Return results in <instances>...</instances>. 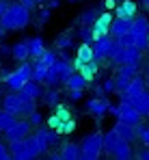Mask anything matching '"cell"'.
<instances>
[{
    "instance_id": "cell-1",
    "label": "cell",
    "mask_w": 149,
    "mask_h": 160,
    "mask_svg": "<svg viewBox=\"0 0 149 160\" xmlns=\"http://www.w3.org/2000/svg\"><path fill=\"white\" fill-rule=\"evenodd\" d=\"M30 24V11L20 2H13L7 7V11L0 18V26L4 30H24Z\"/></svg>"
},
{
    "instance_id": "cell-2",
    "label": "cell",
    "mask_w": 149,
    "mask_h": 160,
    "mask_svg": "<svg viewBox=\"0 0 149 160\" xmlns=\"http://www.w3.org/2000/svg\"><path fill=\"white\" fill-rule=\"evenodd\" d=\"M102 138H104V152L110 154L115 160H130V158H134V152H132L130 141H125L123 136H119L115 130H108L106 134H102Z\"/></svg>"
},
{
    "instance_id": "cell-3",
    "label": "cell",
    "mask_w": 149,
    "mask_h": 160,
    "mask_svg": "<svg viewBox=\"0 0 149 160\" xmlns=\"http://www.w3.org/2000/svg\"><path fill=\"white\" fill-rule=\"evenodd\" d=\"M48 128L56 130L58 134H72L76 130V119L72 117V110L63 106L61 102L52 106V115L48 117Z\"/></svg>"
},
{
    "instance_id": "cell-4",
    "label": "cell",
    "mask_w": 149,
    "mask_h": 160,
    "mask_svg": "<svg viewBox=\"0 0 149 160\" xmlns=\"http://www.w3.org/2000/svg\"><path fill=\"white\" fill-rule=\"evenodd\" d=\"M35 102H37V100L28 98V95L20 93V91H11V93H7V95L2 98V108L9 110V112L15 115V117H22V115H30V112L37 108Z\"/></svg>"
},
{
    "instance_id": "cell-5",
    "label": "cell",
    "mask_w": 149,
    "mask_h": 160,
    "mask_svg": "<svg viewBox=\"0 0 149 160\" xmlns=\"http://www.w3.org/2000/svg\"><path fill=\"white\" fill-rule=\"evenodd\" d=\"M149 20L145 15H134L132 18V26H130V37H132V46L138 48L141 52L149 48Z\"/></svg>"
},
{
    "instance_id": "cell-6",
    "label": "cell",
    "mask_w": 149,
    "mask_h": 160,
    "mask_svg": "<svg viewBox=\"0 0 149 160\" xmlns=\"http://www.w3.org/2000/svg\"><path fill=\"white\" fill-rule=\"evenodd\" d=\"M78 147H80V160H97L99 156H102V152H104V138H102V132L87 134Z\"/></svg>"
},
{
    "instance_id": "cell-7",
    "label": "cell",
    "mask_w": 149,
    "mask_h": 160,
    "mask_svg": "<svg viewBox=\"0 0 149 160\" xmlns=\"http://www.w3.org/2000/svg\"><path fill=\"white\" fill-rule=\"evenodd\" d=\"M32 132V126H30V121L28 119H15L7 130H4V138H7V143H11V141H17V138H24L28 134Z\"/></svg>"
},
{
    "instance_id": "cell-8",
    "label": "cell",
    "mask_w": 149,
    "mask_h": 160,
    "mask_svg": "<svg viewBox=\"0 0 149 160\" xmlns=\"http://www.w3.org/2000/svg\"><path fill=\"white\" fill-rule=\"evenodd\" d=\"M117 119L123 121V123H130V126H138L141 119H143V115L132 106L130 102H119L117 104Z\"/></svg>"
},
{
    "instance_id": "cell-9",
    "label": "cell",
    "mask_w": 149,
    "mask_h": 160,
    "mask_svg": "<svg viewBox=\"0 0 149 160\" xmlns=\"http://www.w3.org/2000/svg\"><path fill=\"white\" fill-rule=\"evenodd\" d=\"M108 106H110V100L108 98H93V100H89L87 102V112L89 115H93L95 119H104L106 115H108Z\"/></svg>"
},
{
    "instance_id": "cell-10",
    "label": "cell",
    "mask_w": 149,
    "mask_h": 160,
    "mask_svg": "<svg viewBox=\"0 0 149 160\" xmlns=\"http://www.w3.org/2000/svg\"><path fill=\"white\" fill-rule=\"evenodd\" d=\"M110 22H112V15L106 11V13H99L97 18H95V22L91 24V35H93V41L99 39V37H104V35H108V30H110Z\"/></svg>"
},
{
    "instance_id": "cell-11",
    "label": "cell",
    "mask_w": 149,
    "mask_h": 160,
    "mask_svg": "<svg viewBox=\"0 0 149 160\" xmlns=\"http://www.w3.org/2000/svg\"><path fill=\"white\" fill-rule=\"evenodd\" d=\"M91 46H93V58L104 61V58H108V54L112 50V39H110V35H104V37L95 39Z\"/></svg>"
},
{
    "instance_id": "cell-12",
    "label": "cell",
    "mask_w": 149,
    "mask_h": 160,
    "mask_svg": "<svg viewBox=\"0 0 149 160\" xmlns=\"http://www.w3.org/2000/svg\"><path fill=\"white\" fill-rule=\"evenodd\" d=\"M127 102L132 104V106L136 108L141 115H143V119L149 117V91L147 89H143L141 93H134V95H130L127 98Z\"/></svg>"
},
{
    "instance_id": "cell-13",
    "label": "cell",
    "mask_w": 149,
    "mask_h": 160,
    "mask_svg": "<svg viewBox=\"0 0 149 160\" xmlns=\"http://www.w3.org/2000/svg\"><path fill=\"white\" fill-rule=\"evenodd\" d=\"M89 61H93V46L89 43V41H82L80 46H78V50H76V58H74V69H78L80 65H84V63H89Z\"/></svg>"
},
{
    "instance_id": "cell-14",
    "label": "cell",
    "mask_w": 149,
    "mask_h": 160,
    "mask_svg": "<svg viewBox=\"0 0 149 160\" xmlns=\"http://www.w3.org/2000/svg\"><path fill=\"white\" fill-rule=\"evenodd\" d=\"M115 13H117V18L132 20V18L138 13V4H136L134 0H123V2H119V4L115 7Z\"/></svg>"
},
{
    "instance_id": "cell-15",
    "label": "cell",
    "mask_w": 149,
    "mask_h": 160,
    "mask_svg": "<svg viewBox=\"0 0 149 160\" xmlns=\"http://www.w3.org/2000/svg\"><path fill=\"white\" fill-rule=\"evenodd\" d=\"M130 26H132V20H125V18H112L108 35H112V37L127 35V32H130Z\"/></svg>"
},
{
    "instance_id": "cell-16",
    "label": "cell",
    "mask_w": 149,
    "mask_h": 160,
    "mask_svg": "<svg viewBox=\"0 0 149 160\" xmlns=\"http://www.w3.org/2000/svg\"><path fill=\"white\" fill-rule=\"evenodd\" d=\"M61 160H80V147L72 143V141H65L61 143Z\"/></svg>"
},
{
    "instance_id": "cell-17",
    "label": "cell",
    "mask_w": 149,
    "mask_h": 160,
    "mask_svg": "<svg viewBox=\"0 0 149 160\" xmlns=\"http://www.w3.org/2000/svg\"><path fill=\"white\" fill-rule=\"evenodd\" d=\"M115 132L119 134V136H123L125 141H136V126H130V123H123V121H119L117 119V123H115V128H112Z\"/></svg>"
},
{
    "instance_id": "cell-18",
    "label": "cell",
    "mask_w": 149,
    "mask_h": 160,
    "mask_svg": "<svg viewBox=\"0 0 149 160\" xmlns=\"http://www.w3.org/2000/svg\"><path fill=\"white\" fill-rule=\"evenodd\" d=\"M20 93H24V95L32 98V100H39V98H41V93H43V89H41V84H39V82H35V80H26L24 84L20 87Z\"/></svg>"
},
{
    "instance_id": "cell-19",
    "label": "cell",
    "mask_w": 149,
    "mask_h": 160,
    "mask_svg": "<svg viewBox=\"0 0 149 160\" xmlns=\"http://www.w3.org/2000/svg\"><path fill=\"white\" fill-rule=\"evenodd\" d=\"M97 69H99V61H95V58H93V61H89V63L80 65L76 72H80V74H82V78L87 80V82H91V80L97 76Z\"/></svg>"
},
{
    "instance_id": "cell-20",
    "label": "cell",
    "mask_w": 149,
    "mask_h": 160,
    "mask_svg": "<svg viewBox=\"0 0 149 160\" xmlns=\"http://www.w3.org/2000/svg\"><path fill=\"white\" fill-rule=\"evenodd\" d=\"M11 56H13L15 61H28V58H30V54H28V43H26V41H15V43L11 46Z\"/></svg>"
},
{
    "instance_id": "cell-21",
    "label": "cell",
    "mask_w": 149,
    "mask_h": 160,
    "mask_svg": "<svg viewBox=\"0 0 149 160\" xmlns=\"http://www.w3.org/2000/svg\"><path fill=\"white\" fill-rule=\"evenodd\" d=\"M26 43H28V54H30V58H37L39 54L46 50L41 37H30V39H26Z\"/></svg>"
},
{
    "instance_id": "cell-22",
    "label": "cell",
    "mask_w": 149,
    "mask_h": 160,
    "mask_svg": "<svg viewBox=\"0 0 149 160\" xmlns=\"http://www.w3.org/2000/svg\"><path fill=\"white\" fill-rule=\"evenodd\" d=\"M123 63L138 65V63H141V50H138V48H134V46H125V50H123Z\"/></svg>"
},
{
    "instance_id": "cell-23",
    "label": "cell",
    "mask_w": 149,
    "mask_h": 160,
    "mask_svg": "<svg viewBox=\"0 0 149 160\" xmlns=\"http://www.w3.org/2000/svg\"><path fill=\"white\" fill-rule=\"evenodd\" d=\"M56 58H58V52H56V48H54V50H43V52L35 58V63H41V65L50 67V65H52Z\"/></svg>"
},
{
    "instance_id": "cell-24",
    "label": "cell",
    "mask_w": 149,
    "mask_h": 160,
    "mask_svg": "<svg viewBox=\"0 0 149 160\" xmlns=\"http://www.w3.org/2000/svg\"><path fill=\"white\" fill-rule=\"evenodd\" d=\"M65 84H67V89H82V91H84V87H87L89 82L82 78V74H80V72H74V74L67 78Z\"/></svg>"
},
{
    "instance_id": "cell-25",
    "label": "cell",
    "mask_w": 149,
    "mask_h": 160,
    "mask_svg": "<svg viewBox=\"0 0 149 160\" xmlns=\"http://www.w3.org/2000/svg\"><path fill=\"white\" fill-rule=\"evenodd\" d=\"M54 43H56V50H69L72 43H74V35L72 32H61Z\"/></svg>"
},
{
    "instance_id": "cell-26",
    "label": "cell",
    "mask_w": 149,
    "mask_h": 160,
    "mask_svg": "<svg viewBox=\"0 0 149 160\" xmlns=\"http://www.w3.org/2000/svg\"><path fill=\"white\" fill-rule=\"evenodd\" d=\"M41 100H43L48 106H56V104L61 102V93H58L54 87H50L48 91H43V93H41Z\"/></svg>"
},
{
    "instance_id": "cell-27",
    "label": "cell",
    "mask_w": 149,
    "mask_h": 160,
    "mask_svg": "<svg viewBox=\"0 0 149 160\" xmlns=\"http://www.w3.org/2000/svg\"><path fill=\"white\" fill-rule=\"evenodd\" d=\"M15 119H17L15 115H11L9 110H4V108H2V110H0V132H4V130H7Z\"/></svg>"
},
{
    "instance_id": "cell-28",
    "label": "cell",
    "mask_w": 149,
    "mask_h": 160,
    "mask_svg": "<svg viewBox=\"0 0 149 160\" xmlns=\"http://www.w3.org/2000/svg\"><path fill=\"white\" fill-rule=\"evenodd\" d=\"M99 13L95 9H87V11H82L80 13V24H87V26H91L93 22H95V18H97Z\"/></svg>"
},
{
    "instance_id": "cell-29",
    "label": "cell",
    "mask_w": 149,
    "mask_h": 160,
    "mask_svg": "<svg viewBox=\"0 0 149 160\" xmlns=\"http://www.w3.org/2000/svg\"><path fill=\"white\" fill-rule=\"evenodd\" d=\"M52 7H48V4H43L41 9H39V15H37V26H43L46 22L50 20V15H52Z\"/></svg>"
},
{
    "instance_id": "cell-30",
    "label": "cell",
    "mask_w": 149,
    "mask_h": 160,
    "mask_svg": "<svg viewBox=\"0 0 149 160\" xmlns=\"http://www.w3.org/2000/svg\"><path fill=\"white\" fill-rule=\"evenodd\" d=\"M136 138L145 145V147H149V126H136Z\"/></svg>"
},
{
    "instance_id": "cell-31",
    "label": "cell",
    "mask_w": 149,
    "mask_h": 160,
    "mask_svg": "<svg viewBox=\"0 0 149 160\" xmlns=\"http://www.w3.org/2000/svg\"><path fill=\"white\" fill-rule=\"evenodd\" d=\"M28 121H30V126L35 128V126H41V123H43V117H41V112H39V110L35 108V110H32V112L28 115Z\"/></svg>"
},
{
    "instance_id": "cell-32",
    "label": "cell",
    "mask_w": 149,
    "mask_h": 160,
    "mask_svg": "<svg viewBox=\"0 0 149 160\" xmlns=\"http://www.w3.org/2000/svg\"><path fill=\"white\" fill-rule=\"evenodd\" d=\"M80 39H82V41H89V43H93V35H91V26L82 24V28H80Z\"/></svg>"
},
{
    "instance_id": "cell-33",
    "label": "cell",
    "mask_w": 149,
    "mask_h": 160,
    "mask_svg": "<svg viewBox=\"0 0 149 160\" xmlns=\"http://www.w3.org/2000/svg\"><path fill=\"white\" fill-rule=\"evenodd\" d=\"M102 89H104L106 95H108V93H115V78H106L102 82Z\"/></svg>"
},
{
    "instance_id": "cell-34",
    "label": "cell",
    "mask_w": 149,
    "mask_h": 160,
    "mask_svg": "<svg viewBox=\"0 0 149 160\" xmlns=\"http://www.w3.org/2000/svg\"><path fill=\"white\" fill-rule=\"evenodd\" d=\"M67 98H69L72 102H80V100H82V89H69Z\"/></svg>"
},
{
    "instance_id": "cell-35",
    "label": "cell",
    "mask_w": 149,
    "mask_h": 160,
    "mask_svg": "<svg viewBox=\"0 0 149 160\" xmlns=\"http://www.w3.org/2000/svg\"><path fill=\"white\" fill-rule=\"evenodd\" d=\"M9 158H11V152H9V147L0 143V160H9Z\"/></svg>"
},
{
    "instance_id": "cell-36",
    "label": "cell",
    "mask_w": 149,
    "mask_h": 160,
    "mask_svg": "<svg viewBox=\"0 0 149 160\" xmlns=\"http://www.w3.org/2000/svg\"><path fill=\"white\" fill-rule=\"evenodd\" d=\"M20 4H22V7H26L28 11L37 9V0H20Z\"/></svg>"
},
{
    "instance_id": "cell-37",
    "label": "cell",
    "mask_w": 149,
    "mask_h": 160,
    "mask_svg": "<svg viewBox=\"0 0 149 160\" xmlns=\"http://www.w3.org/2000/svg\"><path fill=\"white\" fill-rule=\"evenodd\" d=\"M138 160H149V147H145V149H141L138 154H134Z\"/></svg>"
},
{
    "instance_id": "cell-38",
    "label": "cell",
    "mask_w": 149,
    "mask_h": 160,
    "mask_svg": "<svg viewBox=\"0 0 149 160\" xmlns=\"http://www.w3.org/2000/svg\"><path fill=\"white\" fill-rule=\"evenodd\" d=\"M93 95H95V98H102V95H104V89H102V84L93 87Z\"/></svg>"
},
{
    "instance_id": "cell-39",
    "label": "cell",
    "mask_w": 149,
    "mask_h": 160,
    "mask_svg": "<svg viewBox=\"0 0 149 160\" xmlns=\"http://www.w3.org/2000/svg\"><path fill=\"white\" fill-rule=\"evenodd\" d=\"M7 7H9V2H7V0H0V18H2V13L7 11Z\"/></svg>"
},
{
    "instance_id": "cell-40",
    "label": "cell",
    "mask_w": 149,
    "mask_h": 160,
    "mask_svg": "<svg viewBox=\"0 0 149 160\" xmlns=\"http://www.w3.org/2000/svg\"><path fill=\"white\" fill-rule=\"evenodd\" d=\"M0 54H11V48L2 43V46H0Z\"/></svg>"
},
{
    "instance_id": "cell-41",
    "label": "cell",
    "mask_w": 149,
    "mask_h": 160,
    "mask_svg": "<svg viewBox=\"0 0 149 160\" xmlns=\"http://www.w3.org/2000/svg\"><path fill=\"white\" fill-rule=\"evenodd\" d=\"M48 158L50 160H61V154L58 152H52V154H48Z\"/></svg>"
},
{
    "instance_id": "cell-42",
    "label": "cell",
    "mask_w": 149,
    "mask_h": 160,
    "mask_svg": "<svg viewBox=\"0 0 149 160\" xmlns=\"http://www.w3.org/2000/svg\"><path fill=\"white\" fill-rule=\"evenodd\" d=\"M108 115H112V117H117V106H112V104H110V106H108Z\"/></svg>"
},
{
    "instance_id": "cell-43",
    "label": "cell",
    "mask_w": 149,
    "mask_h": 160,
    "mask_svg": "<svg viewBox=\"0 0 149 160\" xmlns=\"http://www.w3.org/2000/svg\"><path fill=\"white\" fill-rule=\"evenodd\" d=\"M117 2H119V0H106V7H108V9H112Z\"/></svg>"
},
{
    "instance_id": "cell-44",
    "label": "cell",
    "mask_w": 149,
    "mask_h": 160,
    "mask_svg": "<svg viewBox=\"0 0 149 160\" xmlns=\"http://www.w3.org/2000/svg\"><path fill=\"white\" fill-rule=\"evenodd\" d=\"M145 87L149 89V69H147V74H145Z\"/></svg>"
},
{
    "instance_id": "cell-45",
    "label": "cell",
    "mask_w": 149,
    "mask_h": 160,
    "mask_svg": "<svg viewBox=\"0 0 149 160\" xmlns=\"http://www.w3.org/2000/svg\"><path fill=\"white\" fill-rule=\"evenodd\" d=\"M4 32H7V30H4V28L0 26V39H2V35H4Z\"/></svg>"
},
{
    "instance_id": "cell-46",
    "label": "cell",
    "mask_w": 149,
    "mask_h": 160,
    "mask_svg": "<svg viewBox=\"0 0 149 160\" xmlns=\"http://www.w3.org/2000/svg\"><path fill=\"white\" fill-rule=\"evenodd\" d=\"M143 4H145V7H147V9H149V0H143Z\"/></svg>"
},
{
    "instance_id": "cell-47",
    "label": "cell",
    "mask_w": 149,
    "mask_h": 160,
    "mask_svg": "<svg viewBox=\"0 0 149 160\" xmlns=\"http://www.w3.org/2000/svg\"><path fill=\"white\" fill-rule=\"evenodd\" d=\"M2 95H4V93H2V89H0V98H2Z\"/></svg>"
},
{
    "instance_id": "cell-48",
    "label": "cell",
    "mask_w": 149,
    "mask_h": 160,
    "mask_svg": "<svg viewBox=\"0 0 149 160\" xmlns=\"http://www.w3.org/2000/svg\"><path fill=\"white\" fill-rule=\"evenodd\" d=\"M147 39H149V35H147Z\"/></svg>"
}]
</instances>
